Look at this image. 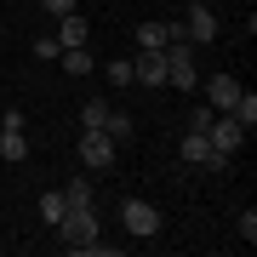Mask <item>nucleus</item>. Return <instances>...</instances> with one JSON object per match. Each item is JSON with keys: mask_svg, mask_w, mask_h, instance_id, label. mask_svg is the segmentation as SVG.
I'll list each match as a JSON object with an SVG mask.
<instances>
[{"mask_svg": "<svg viewBox=\"0 0 257 257\" xmlns=\"http://www.w3.org/2000/svg\"><path fill=\"white\" fill-rule=\"evenodd\" d=\"M206 138H211V149L234 155V149H246V126H240V120H229V114H217V120L206 126Z\"/></svg>", "mask_w": 257, "mask_h": 257, "instance_id": "39448f33", "label": "nucleus"}, {"mask_svg": "<svg viewBox=\"0 0 257 257\" xmlns=\"http://www.w3.org/2000/svg\"><path fill=\"white\" fill-rule=\"evenodd\" d=\"M103 120H109V103H103V97L80 103V126H86V132H103Z\"/></svg>", "mask_w": 257, "mask_h": 257, "instance_id": "dca6fc26", "label": "nucleus"}, {"mask_svg": "<svg viewBox=\"0 0 257 257\" xmlns=\"http://www.w3.org/2000/svg\"><path fill=\"white\" fill-rule=\"evenodd\" d=\"M63 211H69V200H63V189H46V194H40V217H46L52 229H57V217H63Z\"/></svg>", "mask_w": 257, "mask_h": 257, "instance_id": "2eb2a0df", "label": "nucleus"}, {"mask_svg": "<svg viewBox=\"0 0 257 257\" xmlns=\"http://www.w3.org/2000/svg\"><path fill=\"white\" fill-rule=\"evenodd\" d=\"M109 80L114 86H132V57H109Z\"/></svg>", "mask_w": 257, "mask_h": 257, "instance_id": "6ab92c4d", "label": "nucleus"}, {"mask_svg": "<svg viewBox=\"0 0 257 257\" xmlns=\"http://www.w3.org/2000/svg\"><path fill=\"white\" fill-rule=\"evenodd\" d=\"M211 120H217V109H211V103H194L189 109V132H206Z\"/></svg>", "mask_w": 257, "mask_h": 257, "instance_id": "a211bd4d", "label": "nucleus"}, {"mask_svg": "<svg viewBox=\"0 0 257 257\" xmlns=\"http://www.w3.org/2000/svg\"><path fill=\"white\" fill-rule=\"evenodd\" d=\"M177 155H183V166H206V172H229V155L223 149H211L206 132H189L183 143H177Z\"/></svg>", "mask_w": 257, "mask_h": 257, "instance_id": "7ed1b4c3", "label": "nucleus"}, {"mask_svg": "<svg viewBox=\"0 0 257 257\" xmlns=\"http://www.w3.org/2000/svg\"><path fill=\"white\" fill-rule=\"evenodd\" d=\"M114 155H120V149H114L109 132H86V138H80V166H86V172H109Z\"/></svg>", "mask_w": 257, "mask_h": 257, "instance_id": "20e7f679", "label": "nucleus"}, {"mask_svg": "<svg viewBox=\"0 0 257 257\" xmlns=\"http://www.w3.org/2000/svg\"><path fill=\"white\" fill-rule=\"evenodd\" d=\"M166 40H172V23H160V18L138 23V52H160Z\"/></svg>", "mask_w": 257, "mask_h": 257, "instance_id": "9d476101", "label": "nucleus"}, {"mask_svg": "<svg viewBox=\"0 0 257 257\" xmlns=\"http://www.w3.org/2000/svg\"><path fill=\"white\" fill-rule=\"evenodd\" d=\"M57 52H63V46H57V35H40V40H35V57H57Z\"/></svg>", "mask_w": 257, "mask_h": 257, "instance_id": "4be33fe9", "label": "nucleus"}, {"mask_svg": "<svg viewBox=\"0 0 257 257\" xmlns=\"http://www.w3.org/2000/svg\"><path fill=\"white\" fill-rule=\"evenodd\" d=\"M240 240H246V246L257 240V211H240Z\"/></svg>", "mask_w": 257, "mask_h": 257, "instance_id": "412c9836", "label": "nucleus"}, {"mask_svg": "<svg viewBox=\"0 0 257 257\" xmlns=\"http://www.w3.org/2000/svg\"><path fill=\"white\" fill-rule=\"evenodd\" d=\"M183 35L194 40V46H206V40H217V12H206L200 0H194V12L183 18Z\"/></svg>", "mask_w": 257, "mask_h": 257, "instance_id": "6e6552de", "label": "nucleus"}, {"mask_svg": "<svg viewBox=\"0 0 257 257\" xmlns=\"http://www.w3.org/2000/svg\"><path fill=\"white\" fill-rule=\"evenodd\" d=\"M229 120H240V126L251 132V126H257V97H251V92H240V103L229 109Z\"/></svg>", "mask_w": 257, "mask_h": 257, "instance_id": "f3484780", "label": "nucleus"}, {"mask_svg": "<svg viewBox=\"0 0 257 257\" xmlns=\"http://www.w3.org/2000/svg\"><path fill=\"white\" fill-rule=\"evenodd\" d=\"M40 12H52V18H69V12H80V0H40Z\"/></svg>", "mask_w": 257, "mask_h": 257, "instance_id": "aec40b11", "label": "nucleus"}, {"mask_svg": "<svg viewBox=\"0 0 257 257\" xmlns=\"http://www.w3.org/2000/svg\"><path fill=\"white\" fill-rule=\"evenodd\" d=\"M57 234H63L69 251L92 246V240H97V206H69L63 217H57Z\"/></svg>", "mask_w": 257, "mask_h": 257, "instance_id": "f257e3e1", "label": "nucleus"}, {"mask_svg": "<svg viewBox=\"0 0 257 257\" xmlns=\"http://www.w3.org/2000/svg\"><path fill=\"white\" fill-rule=\"evenodd\" d=\"M63 200H69V206H97V189H92V177H74V183L63 189Z\"/></svg>", "mask_w": 257, "mask_h": 257, "instance_id": "4468645a", "label": "nucleus"}, {"mask_svg": "<svg viewBox=\"0 0 257 257\" xmlns=\"http://www.w3.org/2000/svg\"><path fill=\"white\" fill-rule=\"evenodd\" d=\"M132 80H138V86H166V46L132 57Z\"/></svg>", "mask_w": 257, "mask_h": 257, "instance_id": "0eeeda50", "label": "nucleus"}, {"mask_svg": "<svg viewBox=\"0 0 257 257\" xmlns=\"http://www.w3.org/2000/svg\"><path fill=\"white\" fill-rule=\"evenodd\" d=\"M240 92H246V86H240L234 74H211V80H206V103H211L217 114H229L234 103H240Z\"/></svg>", "mask_w": 257, "mask_h": 257, "instance_id": "423d86ee", "label": "nucleus"}, {"mask_svg": "<svg viewBox=\"0 0 257 257\" xmlns=\"http://www.w3.org/2000/svg\"><path fill=\"white\" fill-rule=\"evenodd\" d=\"M103 132H109L114 143H132V132H138V120H132L126 109H109V120H103Z\"/></svg>", "mask_w": 257, "mask_h": 257, "instance_id": "9b49d317", "label": "nucleus"}, {"mask_svg": "<svg viewBox=\"0 0 257 257\" xmlns=\"http://www.w3.org/2000/svg\"><path fill=\"white\" fill-rule=\"evenodd\" d=\"M120 223H126V234L132 240H155L160 234V206H149V200H120Z\"/></svg>", "mask_w": 257, "mask_h": 257, "instance_id": "f03ea898", "label": "nucleus"}, {"mask_svg": "<svg viewBox=\"0 0 257 257\" xmlns=\"http://www.w3.org/2000/svg\"><path fill=\"white\" fill-rule=\"evenodd\" d=\"M86 40H92V23L80 18V12H69V18H57V46H86Z\"/></svg>", "mask_w": 257, "mask_h": 257, "instance_id": "1a4fd4ad", "label": "nucleus"}, {"mask_svg": "<svg viewBox=\"0 0 257 257\" xmlns=\"http://www.w3.org/2000/svg\"><path fill=\"white\" fill-rule=\"evenodd\" d=\"M57 63H63V74H92L97 57L86 52V46H69V52H57Z\"/></svg>", "mask_w": 257, "mask_h": 257, "instance_id": "f8f14e48", "label": "nucleus"}, {"mask_svg": "<svg viewBox=\"0 0 257 257\" xmlns=\"http://www.w3.org/2000/svg\"><path fill=\"white\" fill-rule=\"evenodd\" d=\"M23 155H29V138H23V126L0 132V160H23Z\"/></svg>", "mask_w": 257, "mask_h": 257, "instance_id": "ddd939ff", "label": "nucleus"}]
</instances>
